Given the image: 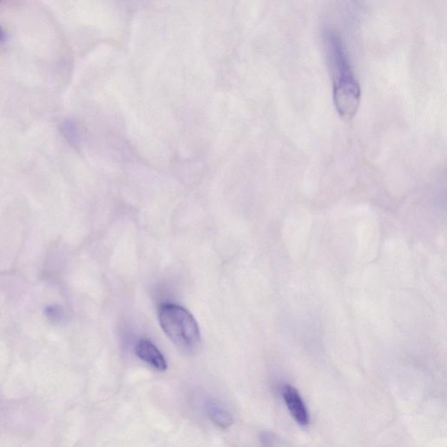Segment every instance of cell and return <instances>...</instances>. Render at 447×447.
<instances>
[{
	"label": "cell",
	"instance_id": "obj_1",
	"mask_svg": "<svg viewBox=\"0 0 447 447\" xmlns=\"http://www.w3.org/2000/svg\"><path fill=\"white\" fill-rule=\"evenodd\" d=\"M327 49L334 76V100L338 112L351 118L359 108L361 89L348 58L343 41L337 34L327 35Z\"/></svg>",
	"mask_w": 447,
	"mask_h": 447
},
{
	"label": "cell",
	"instance_id": "obj_2",
	"mask_svg": "<svg viewBox=\"0 0 447 447\" xmlns=\"http://www.w3.org/2000/svg\"><path fill=\"white\" fill-rule=\"evenodd\" d=\"M158 319L162 330L180 350L191 353L199 348L201 341L199 324L187 309L166 303L159 309Z\"/></svg>",
	"mask_w": 447,
	"mask_h": 447
},
{
	"label": "cell",
	"instance_id": "obj_3",
	"mask_svg": "<svg viewBox=\"0 0 447 447\" xmlns=\"http://www.w3.org/2000/svg\"><path fill=\"white\" fill-rule=\"evenodd\" d=\"M282 397L293 420L302 426L309 424V414L304 402L298 391L291 385H285L282 389Z\"/></svg>",
	"mask_w": 447,
	"mask_h": 447
},
{
	"label": "cell",
	"instance_id": "obj_4",
	"mask_svg": "<svg viewBox=\"0 0 447 447\" xmlns=\"http://www.w3.org/2000/svg\"><path fill=\"white\" fill-rule=\"evenodd\" d=\"M136 354L140 359L148 363L158 372H165L168 368L167 361L158 347L151 341L141 339L136 346Z\"/></svg>",
	"mask_w": 447,
	"mask_h": 447
},
{
	"label": "cell",
	"instance_id": "obj_5",
	"mask_svg": "<svg viewBox=\"0 0 447 447\" xmlns=\"http://www.w3.org/2000/svg\"><path fill=\"white\" fill-rule=\"evenodd\" d=\"M207 416L216 426L223 429H228L234 424L232 414L219 402L210 401L206 407Z\"/></svg>",
	"mask_w": 447,
	"mask_h": 447
},
{
	"label": "cell",
	"instance_id": "obj_6",
	"mask_svg": "<svg viewBox=\"0 0 447 447\" xmlns=\"http://www.w3.org/2000/svg\"><path fill=\"white\" fill-rule=\"evenodd\" d=\"M4 37H5L4 31H3L2 27H0V41H2L3 39H4Z\"/></svg>",
	"mask_w": 447,
	"mask_h": 447
}]
</instances>
